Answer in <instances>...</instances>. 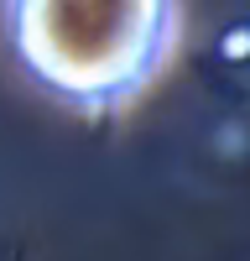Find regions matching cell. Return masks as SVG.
Returning <instances> with one entry per match:
<instances>
[{
	"mask_svg": "<svg viewBox=\"0 0 250 261\" xmlns=\"http://www.w3.org/2000/svg\"><path fill=\"white\" fill-rule=\"evenodd\" d=\"M0 32L37 89L83 115H115L167 73L177 0H0Z\"/></svg>",
	"mask_w": 250,
	"mask_h": 261,
	"instance_id": "6da1fadb",
	"label": "cell"
}]
</instances>
